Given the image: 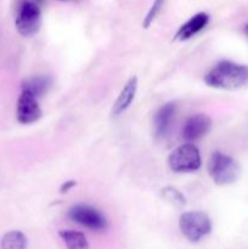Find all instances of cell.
Segmentation results:
<instances>
[{
    "mask_svg": "<svg viewBox=\"0 0 248 249\" xmlns=\"http://www.w3.org/2000/svg\"><path fill=\"white\" fill-rule=\"evenodd\" d=\"M208 87L219 90H238L248 85V66L233 61H219L204 75Z\"/></svg>",
    "mask_w": 248,
    "mask_h": 249,
    "instance_id": "cell-1",
    "label": "cell"
},
{
    "mask_svg": "<svg viewBox=\"0 0 248 249\" xmlns=\"http://www.w3.org/2000/svg\"><path fill=\"white\" fill-rule=\"evenodd\" d=\"M209 177L218 186H228L237 181L241 174V168L237 160L223 152L212 153L208 160Z\"/></svg>",
    "mask_w": 248,
    "mask_h": 249,
    "instance_id": "cell-2",
    "label": "cell"
},
{
    "mask_svg": "<svg viewBox=\"0 0 248 249\" xmlns=\"http://www.w3.org/2000/svg\"><path fill=\"white\" fill-rule=\"evenodd\" d=\"M212 220L204 212L194 211L181 214L179 219V229L190 242L197 243L212 232Z\"/></svg>",
    "mask_w": 248,
    "mask_h": 249,
    "instance_id": "cell-3",
    "label": "cell"
},
{
    "mask_svg": "<svg viewBox=\"0 0 248 249\" xmlns=\"http://www.w3.org/2000/svg\"><path fill=\"white\" fill-rule=\"evenodd\" d=\"M15 26L21 36H35L41 27L40 2L38 0H23L19 4Z\"/></svg>",
    "mask_w": 248,
    "mask_h": 249,
    "instance_id": "cell-4",
    "label": "cell"
},
{
    "mask_svg": "<svg viewBox=\"0 0 248 249\" xmlns=\"http://www.w3.org/2000/svg\"><path fill=\"white\" fill-rule=\"evenodd\" d=\"M199 150L192 142H186L175 148L168 157V165L174 173H192L201 168Z\"/></svg>",
    "mask_w": 248,
    "mask_h": 249,
    "instance_id": "cell-5",
    "label": "cell"
},
{
    "mask_svg": "<svg viewBox=\"0 0 248 249\" xmlns=\"http://www.w3.org/2000/svg\"><path fill=\"white\" fill-rule=\"evenodd\" d=\"M67 214L73 223L91 231H104L107 229L106 216L89 204H75L71 207Z\"/></svg>",
    "mask_w": 248,
    "mask_h": 249,
    "instance_id": "cell-6",
    "label": "cell"
},
{
    "mask_svg": "<svg viewBox=\"0 0 248 249\" xmlns=\"http://www.w3.org/2000/svg\"><path fill=\"white\" fill-rule=\"evenodd\" d=\"M43 116L38 99L29 92L22 90L17 100L16 118L21 124H33Z\"/></svg>",
    "mask_w": 248,
    "mask_h": 249,
    "instance_id": "cell-7",
    "label": "cell"
},
{
    "mask_svg": "<svg viewBox=\"0 0 248 249\" xmlns=\"http://www.w3.org/2000/svg\"><path fill=\"white\" fill-rule=\"evenodd\" d=\"M212 129V119L204 113H196L190 117L182 126L181 135L186 142H192L204 138Z\"/></svg>",
    "mask_w": 248,
    "mask_h": 249,
    "instance_id": "cell-8",
    "label": "cell"
},
{
    "mask_svg": "<svg viewBox=\"0 0 248 249\" xmlns=\"http://www.w3.org/2000/svg\"><path fill=\"white\" fill-rule=\"evenodd\" d=\"M175 114H177V104L167 102L162 105L156 112L153 119V130L157 139H165L170 133L173 123H174Z\"/></svg>",
    "mask_w": 248,
    "mask_h": 249,
    "instance_id": "cell-9",
    "label": "cell"
},
{
    "mask_svg": "<svg viewBox=\"0 0 248 249\" xmlns=\"http://www.w3.org/2000/svg\"><path fill=\"white\" fill-rule=\"evenodd\" d=\"M208 23L209 15L206 12H198V14L190 17L185 23H182L179 27V29L175 33V39L180 41L189 40V39L194 38L196 34H198L199 32L203 31Z\"/></svg>",
    "mask_w": 248,
    "mask_h": 249,
    "instance_id": "cell-10",
    "label": "cell"
},
{
    "mask_svg": "<svg viewBox=\"0 0 248 249\" xmlns=\"http://www.w3.org/2000/svg\"><path fill=\"white\" fill-rule=\"evenodd\" d=\"M136 91H138V78L131 77L122 88L118 97L114 101L113 107H112V114L121 116L122 113H124L135 99Z\"/></svg>",
    "mask_w": 248,
    "mask_h": 249,
    "instance_id": "cell-11",
    "label": "cell"
},
{
    "mask_svg": "<svg viewBox=\"0 0 248 249\" xmlns=\"http://www.w3.org/2000/svg\"><path fill=\"white\" fill-rule=\"evenodd\" d=\"M51 87V78L48 75H33V77L27 78L23 80L21 85V89L23 91L29 92L36 99L43 96L45 92H48L49 88Z\"/></svg>",
    "mask_w": 248,
    "mask_h": 249,
    "instance_id": "cell-12",
    "label": "cell"
},
{
    "mask_svg": "<svg viewBox=\"0 0 248 249\" xmlns=\"http://www.w3.org/2000/svg\"><path fill=\"white\" fill-rule=\"evenodd\" d=\"M67 249H89V242L85 235L75 230H61L58 232Z\"/></svg>",
    "mask_w": 248,
    "mask_h": 249,
    "instance_id": "cell-13",
    "label": "cell"
},
{
    "mask_svg": "<svg viewBox=\"0 0 248 249\" xmlns=\"http://www.w3.org/2000/svg\"><path fill=\"white\" fill-rule=\"evenodd\" d=\"M28 240L22 231L12 230L5 233L0 242L1 249H27Z\"/></svg>",
    "mask_w": 248,
    "mask_h": 249,
    "instance_id": "cell-14",
    "label": "cell"
},
{
    "mask_svg": "<svg viewBox=\"0 0 248 249\" xmlns=\"http://www.w3.org/2000/svg\"><path fill=\"white\" fill-rule=\"evenodd\" d=\"M160 194H162L163 198L169 204L174 206L175 208H182L186 204V198H185L184 194L175 187L165 186L164 189H162Z\"/></svg>",
    "mask_w": 248,
    "mask_h": 249,
    "instance_id": "cell-15",
    "label": "cell"
},
{
    "mask_svg": "<svg viewBox=\"0 0 248 249\" xmlns=\"http://www.w3.org/2000/svg\"><path fill=\"white\" fill-rule=\"evenodd\" d=\"M164 1L165 0H155V1H153L152 6L150 7V10L147 11L146 16L143 17V21H142L143 28L147 29L148 27L153 23V21L157 18V16L160 14V11H162Z\"/></svg>",
    "mask_w": 248,
    "mask_h": 249,
    "instance_id": "cell-16",
    "label": "cell"
},
{
    "mask_svg": "<svg viewBox=\"0 0 248 249\" xmlns=\"http://www.w3.org/2000/svg\"><path fill=\"white\" fill-rule=\"evenodd\" d=\"M75 185H77V182H75L74 180H68V181L62 182V185H61V187H60L61 194H67V192L71 191V190H72Z\"/></svg>",
    "mask_w": 248,
    "mask_h": 249,
    "instance_id": "cell-17",
    "label": "cell"
},
{
    "mask_svg": "<svg viewBox=\"0 0 248 249\" xmlns=\"http://www.w3.org/2000/svg\"><path fill=\"white\" fill-rule=\"evenodd\" d=\"M247 32H248V26H247Z\"/></svg>",
    "mask_w": 248,
    "mask_h": 249,
    "instance_id": "cell-18",
    "label": "cell"
}]
</instances>
